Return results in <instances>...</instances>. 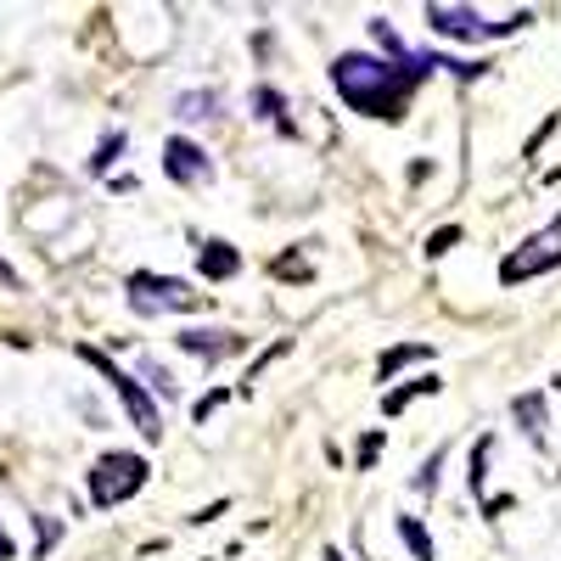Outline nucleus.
<instances>
[{"label":"nucleus","instance_id":"nucleus-1","mask_svg":"<svg viewBox=\"0 0 561 561\" xmlns=\"http://www.w3.org/2000/svg\"><path fill=\"white\" fill-rule=\"evenodd\" d=\"M438 68H449V73H460V79L483 73V68H472V62H455V57L377 62V57H365V51H343V57L332 62V84H337V96H343L354 113L399 124V118H404V107H410V96H415V84H421V79H433Z\"/></svg>","mask_w":561,"mask_h":561},{"label":"nucleus","instance_id":"nucleus-2","mask_svg":"<svg viewBox=\"0 0 561 561\" xmlns=\"http://www.w3.org/2000/svg\"><path fill=\"white\" fill-rule=\"evenodd\" d=\"M79 359L102 370V382H107V388L118 393V404L129 410V421H135V433L147 438V444H158V438H163V415H158V404L147 399V388H140V382L129 377V370H118V365H113V359H107L102 348H90V343L79 348Z\"/></svg>","mask_w":561,"mask_h":561},{"label":"nucleus","instance_id":"nucleus-3","mask_svg":"<svg viewBox=\"0 0 561 561\" xmlns=\"http://www.w3.org/2000/svg\"><path fill=\"white\" fill-rule=\"evenodd\" d=\"M129 309L135 314H185V309H203V293L180 275H152V270H135L129 280Z\"/></svg>","mask_w":561,"mask_h":561},{"label":"nucleus","instance_id":"nucleus-4","mask_svg":"<svg viewBox=\"0 0 561 561\" xmlns=\"http://www.w3.org/2000/svg\"><path fill=\"white\" fill-rule=\"evenodd\" d=\"M140 489H147V460L129 455V449H107L96 466H90V500H96L102 511L135 500Z\"/></svg>","mask_w":561,"mask_h":561},{"label":"nucleus","instance_id":"nucleus-5","mask_svg":"<svg viewBox=\"0 0 561 561\" xmlns=\"http://www.w3.org/2000/svg\"><path fill=\"white\" fill-rule=\"evenodd\" d=\"M523 23H528V12H511V18H500V23H483L472 7H449V0H433V7H427V28H433V34H444V39H460V45L517 34Z\"/></svg>","mask_w":561,"mask_h":561},{"label":"nucleus","instance_id":"nucleus-6","mask_svg":"<svg viewBox=\"0 0 561 561\" xmlns=\"http://www.w3.org/2000/svg\"><path fill=\"white\" fill-rule=\"evenodd\" d=\"M556 264H561V214H556L545 230H534L517 253L500 259V280H505V287H517V280H534V275H545V270H556Z\"/></svg>","mask_w":561,"mask_h":561},{"label":"nucleus","instance_id":"nucleus-7","mask_svg":"<svg viewBox=\"0 0 561 561\" xmlns=\"http://www.w3.org/2000/svg\"><path fill=\"white\" fill-rule=\"evenodd\" d=\"M163 174L174 185H203V180H214V163H208V152L197 147V140L174 135V140H163Z\"/></svg>","mask_w":561,"mask_h":561},{"label":"nucleus","instance_id":"nucleus-8","mask_svg":"<svg viewBox=\"0 0 561 561\" xmlns=\"http://www.w3.org/2000/svg\"><path fill=\"white\" fill-rule=\"evenodd\" d=\"M197 270L208 275V280H230V275H237L242 270V253L237 248H230V242H197Z\"/></svg>","mask_w":561,"mask_h":561},{"label":"nucleus","instance_id":"nucleus-9","mask_svg":"<svg viewBox=\"0 0 561 561\" xmlns=\"http://www.w3.org/2000/svg\"><path fill=\"white\" fill-rule=\"evenodd\" d=\"M185 354H197V359H225V354H237L242 337H230V332H180L174 337Z\"/></svg>","mask_w":561,"mask_h":561},{"label":"nucleus","instance_id":"nucleus-10","mask_svg":"<svg viewBox=\"0 0 561 561\" xmlns=\"http://www.w3.org/2000/svg\"><path fill=\"white\" fill-rule=\"evenodd\" d=\"M415 359H433V348H427V343H399V348H388V354L377 359V377H382V382H393L399 370H404V365H415Z\"/></svg>","mask_w":561,"mask_h":561},{"label":"nucleus","instance_id":"nucleus-11","mask_svg":"<svg viewBox=\"0 0 561 561\" xmlns=\"http://www.w3.org/2000/svg\"><path fill=\"white\" fill-rule=\"evenodd\" d=\"M421 393H438V377H415V382H404V388L382 393V415H404Z\"/></svg>","mask_w":561,"mask_h":561},{"label":"nucleus","instance_id":"nucleus-12","mask_svg":"<svg viewBox=\"0 0 561 561\" xmlns=\"http://www.w3.org/2000/svg\"><path fill=\"white\" fill-rule=\"evenodd\" d=\"M214 107H219L214 90H185V96L174 102V118H185V124H203V118H214Z\"/></svg>","mask_w":561,"mask_h":561},{"label":"nucleus","instance_id":"nucleus-13","mask_svg":"<svg viewBox=\"0 0 561 561\" xmlns=\"http://www.w3.org/2000/svg\"><path fill=\"white\" fill-rule=\"evenodd\" d=\"M511 410H517L523 433H528L534 444H545V399H539V393H517V404H511Z\"/></svg>","mask_w":561,"mask_h":561},{"label":"nucleus","instance_id":"nucleus-14","mask_svg":"<svg viewBox=\"0 0 561 561\" xmlns=\"http://www.w3.org/2000/svg\"><path fill=\"white\" fill-rule=\"evenodd\" d=\"M399 539L410 545V556H415V561H438V550H433V534L421 528L415 517H399Z\"/></svg>","mask_w":561,"mask_h":561},{"label":"nucleus","instance_id":"nucleus-15","mask_svg":"<svg viewBox=\"0 0 561 561\" xmlns=\"http://www.w3.org/2000/svg\"><path fill=\"white\" fill-rule=\"evenodd\" d=\"M118 152H124V129H107V135H102V147H96V158H90V174H107Z\"/></svg>","mask_w":561,"mask_h":561},{"label":"nucleus","instance_id":"nucleus-16","mask_svg":"<svg viewBox=\"0 0 561 561\" xmlns=\"http://www.w3.org/2000/svg\"><path fill=\"white\" fill-rule=\"evenodd\" d=\"M370 39H377V45H382V51H388V57H399V62H410V51H404V39H399V34H393V28L382 23V18H377V23H370Z\"/></svg>","mask_w":561,"mask_h":561},{"label":"nucleus","instance_id":"nucleus-17","mask_svg":"<svg viewBox=\"0 0 561 561\" xmlns=\"http://www.w3.org/2000/svg\"><path fill=\"white\" fill-rule=\"evenodd\" d=\"M253 102H259V118H275L280 124V96H275V90H259Z\"/></svg>","mask_w":561,"mask_h":561},{"label":"nucleus","instance_id":"nucleus-18","mask_svg":"<svg viewBox=\"0 0 561 561\" xmlns=\"http://www.w3.org/2000/svg\"><path fill=\"white\" fill-rule=\"evenodd\" d=\"M455 242H460V230H455V225H449V230H438V237H433V242H427V253H433V259H438V253H449V248H455Z\"/></svg>","mask_w":561,"mask_h":561},{"label":"nucleus","instance_id":"nucleus-19","mask_svg":"<svg viewBox=\"0 0 561 561\" xmlns=\"http://www.w3.org/2000/svg\"><path fill=\"white\" fill-rule=\"evenodd\" d=\"M147 377H152V388H158L163 399H174V377H169V370H163V365H147Z\"/></svg>","mask_w":561,"mask_h":561},{"label":"nucleus","instance_id":"nucleus-20","mask_svg":"<svg viewBox=\"0 0 561 561\" xmlns=\"http://www.w3.org/2000/svg\"><path fill=\"white\" fill-rule=\"evenodd\" d=\"M377 449H382V433H365V444H359V466L377 460Z\"/></svg>","mask_w":561,"mask_h":561},{"label":"nucleus","instance_id":"nucleus-21","mask_svg":"<svg viewBox=\"0 0 561 561\" xmlns=\"http://www.w3.org/2000/svg\"><path fill=\"white\" fill-rule=\"evenodd\" d=\"M225 404V393H208V399H197V421H208V410H219Z\"/></svg>","mask_w":561,"mask_h":561},{"label":"nucleus","instance_id":"nucleus-22","mask_svg":"<svg viewBox=\"0 0 561 561\" xmlns=\"http://www.w3.org/2000/svg\"><path fill=\"white\" fill-rule=\"evenodd\" d=\"M0 561H12V534L0 528Z\"/></svg>","mask_w":561,"mask_h":561},{"label":"nucleus","instance_id":"nucleus-23","mask_svg":"<svg viewBox=\"0 0 561 561\" xmlns=\"http://www.w3.org/2000/svg\"><path fill=\"white\" fill-rule=\"evenodd\" d=\"M320 561H348V556H343L337 545H325V556H320Z\"/></svg>","mask_w":561,"mask_h":561}]
</instances>
